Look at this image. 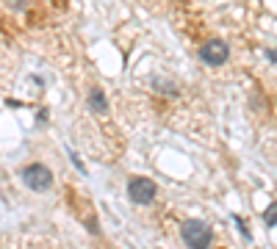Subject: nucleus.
<instances>
[{
	"label": "nucleus",
	"instance_id": "1",
	"mask_svg": "<svg viewBox=\"0 0 277 249\" xmlns=\"http://www.w3.org/2000/svg\"><path fill=\"white\" fill-rule=\"evenodd\" d=\"M180 238H183V244L188 249H211V244H214L211 227L205 222H200V219H186L180 224Z\"/></svg>",
	"mask_w": 277,
	"mask_h": 249
},
{
	"label": "nucleus",
	"instance_id": "2",
	"mask_svg": "<svg viewBox=\"0 0 277 249\" xmlns=\"http://www.w3.org/2000/svg\"><path fill=\"white\" fill-rule=\"evenodd\" d=\"M230 58V45L225 39H208L200 45V61L208 67H222Z\"/></svg>",
	"mask_w": 277,
	"mask_h": 249
},
{
	"label": "nucleus",
	"instance_id": "3",
	"mask_svg": "<svg viewBox=\"0 0 277 249\" xmlns=\"http://www.w3.org/2000/svg\"><path fill=\"white\" fill-rule=\"evenodd\" d=\"M155 194H158V188L150 177L139 175V177H131V180H128V197H131L133 205H150L152 199H155Z\"/></svg>",
	"mask_w": 277,
	"mask_h": 249
},
{
	"label": "nucleus",
	"instance_id": "4",
	"mask_svg": "<svg viewBox=\"0 0 277 249\" xmlns=\"http://www.w3.org/2000/svg\"><path fill=\"white\" fill-rule=\"evenodd\" d=\"M22 183H25L31 191H47L53 186V172L45 163H28L22 169Z\"/></svg>",
	"mask_w": 277,
	"mask_h": 249
},
{
	"label": "nucleus",
	"instance_id": "5",
	"mask_svg": "<svg viewBox=\"0 0 277 249\" xmlns=\"http://www.w3.org/2000/svg\"><path fill=\"white\" fill-rule=\"evenodd\" d=\"M89 108L94 114H105V111H108V100H105V92L100 86L89 89Z\"/></svg>",
	"mask_w": 277,
	"mask_h": 249
},
{
	"label": "nucleus",
	"instance_id": "6",
	"mask_svg": "<svg viewBox=\"0 0 277 249\" xmlns=\"http://www.w3.org/2000/svg\"><path fill=\"white\" fill-rule=\"evenodd\" d=\"M263 222H266V227H277V202H272L266 208V213H263Z\"/></svg>",
	"mask_w": 277,
	"mask_h": 249
},
{
	"label": "nucleus",
	"instance_id": "7",
	"mask_svg": "<svg viewBox=\"0 0 277 249\" xmlns=\"http://www.w3.org/2000/svg\"><path fill=\"white\" fill-rule=\"evenodd\" d=\"M33 0H6V6H9V9H14V11H22V9H28V6H31Z\"/></svg>",
	"mask_w": 277,
	"mask_h": 249
}]
</instances>
